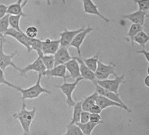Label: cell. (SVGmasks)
Listing matches in <instances>:
<instances>
[{
	"mask_svg": "<svg viewBox=\"0 0 149 135\" xmlns=\"http://www.w3.org/2000/svg\"><path fill=\"white\" fill-rule=\"evenodd\" d=\"M9 15L7 14L2 18L0 19V38H3V34L9 29L10 24L9 21Z\"/></svg>",
	"mask_w": 149,
	"mask_h": 135,
	"instance_id": "29",
	"label": "cell"
},
{
	"mask_svg": "<svg viewBox=\"0 0 149 135\" xmlns=\"http://www.w3.org/2000/svg\"><path fill=\"white\" fill-rule=\"evenodd\" d=\"M90 121L98 125L103 124L102 119L100 114L90 113Z\"/></svg>",
	"mask_w": 149,
	"mask_h": 135,
	"instance_id": "34",
	"label": "cell"
},
{
	"mask_svg": "<svg viewBox=\"0 0 149 135\" xmlns=\"http://www.w3.org/2000/svg\"><path fill=\"white\" fill-rule=\"evenodd\" d=\"M47 4L49 5H51V0H45Z\"/></svg>",
	"mask_w": 149,
	"mask_h": 135,
	"instance_id": "40",
	"label": "cell"
},
{
	"mask_svg": "<svg viewBox=\"0 0 149 135\" xmlns=\"http://www.w3.org/2000/svg\"><path fill=\"white\" fill-rule=\"evenodd\" d=\"M147 17H149V15H147Z\"/></svg>",
	"mask_w": 149,
	"mask_h": 135,
	"instance_id": "44",
	"label": "cell"
},
{
	"mask_svg": "<svg viewBox=\"0 0 149 135\" xmlns=\"http://www.w3.org/2000/svg\"><path fill=\"white\" fill-rule=\"evenodd\" d=\"M102 111V109L100 107V106L95 103L91 107L88 112L90 113L100 114Z\"/></svg>",
	"mask_w": 149,
	"mask_h": 135,
	"instance_id": "36",
	"label": "cell"
},
{
	"mask_svg": "<svg viewBox=\"0 0 149 135\" xmlns=\"http://www.w3.org/2000/svg\"><path fill=\"white\" fill-rule=\"evenodd\" d=\"M137 3L139 9L148 12L149 10V0H133Z\"/></svg>",
	"mask_w": 149,
	"mask_h": 135,
	"instance_id": "31",
	"label": "cell"
},
{
	"mask_svg": "<svg viewBox=\"0 0 149 135\" xmlns=\"http://www.w3.org/2000/svg\"><path fill=\"white\" fill-rule=\"evenodd\" d=\"M62 1L63 4H65V5L66 4V0H62Z\"/></svg>",
	"mask_w": 149,
	"mask_h": 135,
	"instance_id": "42",
	"label": "cell"
},
{
	"mask_svg": "<svg viewBox=\"0 0 149 135\" xmlns=\"http://www.w3.org/2000/svg\"><path fill=\"white\" fill-rule=\"evenodd\" d=\"M116 65L113 63L110 62L109 64H106L99 59L97 69L95 72L96 79L99 80H104L108 79L110 75L115 76L116 75Z\"/></svg>",
	"mask_w": 149,
	"mask_h": 135,
	"instance_id": "6",
	"label": "cell"
},
{
	"mask_svg": "<svg viewBox=\"0 0 149 135\" xmlns=\"http://www.w3.org/2000/svg\"><path fill=\"white\" fill-rule=\"evenodd\" d=\"M22 17H24L22 15H10L9 21L10 28H13L20 32H22L23 31L20 27V20Z\"/></svg>",
	"mask_w": 149,
	"mask_h": 135,
	"instance_id": "27",
	"label": "cell"
},
{
	"mask_svg": "<svg viewBox=\"0 0 149 135\" xmlns=\"http://www.w3.org/2000/svg\"><path fill=\"white\" fill-rule=\"evenodd\" d=\"M94 85L95 86V91L98 93L99 95L104 96V97H106L113 101L119 103L125 107L126 108H129L123 101L120 97V94H117L113 92L108 91V90L103 88V87L100 86L97 84H96Z\"/></svg>",
	"mask_w": 149,
	"mask_h": 135,
	"instance_id": "17",
	"label": "cell"
},
{
	"mask_svg": "<svg viewBox=\"0 0 149 135\" xmlns=\"http://www.w3.org/2000/svg\"><path fill=\"white\" fill-rule=\"evenodd\" d=\"M147 73H148V75H149V66L147 68Z\"/></svg>",
	"mask_w": 149,
	"mask_h": 135,
	"instance_id": "43",
	"label": "cell"
},
{
	"mask_svg": "<svg viewBox=\"0 0 149 135\" xmlns=\"http://www.w3.org/2000/svg\"><path fill=\"white\" fill-rule=\"evenodd\" d=\"M144 83L145 84V85L147 87H149V75H148V76H146L145 77V78L144 80Z\"/></svg>",
	"mask_w": 149,
	"mask_h": 135,
	"instance_id": "39",
	"label": "cell"
},
{
	"mask_svg": "<svg viewBox=\"0 0 149 135\" xmlns=\"http://www.w3.org/2000/svg\"><path fill=\"white\" fill-rule=\"evenodd\" d=\"M66 70L70 73V78L75 79L81 77L80 71L79 64V62L73 57L72 59L65 64Z\"/></svg>",
	"mask_w": 149,
	"mask_h": 135,
	"instance_id": "19",
	"label": "cell"
},
{
	"mask_svg": "<svg viewBox=\"0 0 149 135\" xmlns=\"http://www.w3.org/2000/svg\"><path fill=\"white\" fill-rule=\"evenodd\" d=\"M74 58L79 62V64L80 71L81 75L84 80H89L93 82L94 85L96 84L97 80L95 77V72L91 71L84 63L83 59L80 57H74Z\"/></svg>",
	"mask_w": 149,
	"mask_h": 135,
	"instance_id": "11",
	"label": "cell"
},
{
	"mask_svg": "<svg viewBox=\"0 0 149 135\" xmlns=\"http://www.w3.org/2000/svg\"><path fill=\"white\" fill-rule=\"evenodd\" d=\"M66 68L65 64H61L54 66L50 70H46L42 73L44 77H56L62 78L64 81H66V79L70 78V76L66 75Z\"/></svg>",
	"mask_w": 149,
	"mask_h": 135,
	"instance_id": "15",
	"label": "cell"
},
{
	"mask_svg": "<svg viewBox=\"0 0 149 135\" xmlns=\"http://www.w3.org/2000/svg\"><path fill=\"white\" fill-rule=\"evenodd\" d=\"M64 135H83L79 127L76 124H70L66 127V130Z\"/></svg>",
	"mask_w": 149,
	"mask_h": 135,
	"instance_id": "30",
	"label": "cell"
},
{
	"mask_svg": "<svg viewBox=\"0 0 149 135\" xmlns=\"http://www.w3.org/2000/svg\"><path fill=\"white\" fill-rule=\"evenodd\" d=\"M83 80V78L80 77L76 78L74 82L70 83L66 82V81H64L63 83L61 85L56 86V87L60 89L63 94L65 95L66 97V104L70 107L74 106L76 103L72 98V94L79 83Z\"/></svg>",
	"mask_w": 149,
	"mask_h": 135,
	"instance_id": "3",
	"label": "cell"
},
{
	"mask_svg": "<svg viewBox=\"0 0 149 135\" xmlns=\"http://www.w3.org/2000/svg\"><path fill=\"white\" fill-rule=\"evenodd\" d=\"M60 47L59 39L52 40L46 38L42 40V50L44 55H53L56 53Z\"/></svg>",
	"mask_w": 149,
	"mask_h": 135,
	"instance_id": "13",
	"label": "cell"
},
{
	"mask_svg": "<svg viewBox=\"0 0 149 135\" xmlns=\"http://www.w3.org/2000/svg\"><path fill=\"white\" fill-rule=\"evenodd\" d=\"M147 12L138 9L136 11L130 14L123 15L122 17L124 19L129 20L132 24L143 25L145 22V19L147 17Z\"/></svg>",
	"mask_w": 149,
	"mask_h": 135,
	"instance_id": "16",
	"label": "cell"
},
{
	"mask_svg": "<svg viewBox=\"0 0 149 135\" xmlns=\"http://www.w3.org/2000/svg\"><path fill=\"white\" fill-rule=\"evenodd\" d=\"M90 113L88 111H83L81 115L80 123H86L90 121Z\"/></svg>",
	"mask_w": 149,
	"mask_h": 135,
	"instance_id": "35",
	"label": "cell"
},
{
	"mask_svg": "<svg viewBox=\"0 0 149 135\" xmlns=\"http://www.w3.org/2000/svg\"><path fill=\"white\" fill-rule=\"evenodd\" d=\"M99 94L96 91L94 92L89 96H87L82 100V108L83 111H89L91 107L96 103Z\"/></svg>",
	"mask_w": 149,
	"mask_h": 135,
	"instance_id": "20",
	"label": "cell"
},
{
	"mask_svg": "<svg viewBox=\"0 0 149 135\" xmlns=\"http://www.w3.org/2000/svg\"><path fill=\"white\" fill-rule=\"evenodd\" d=\"M82 100L76 102L73 107L72 118L70 124H77L80 122L81 115L83 110L82 108Z\"/></svg>",
	"mask_w": 149,
	"mask_h": 135,
	"instance_id": "22",
	"label": "cell"
},
{
	"mask_svg": "<svg viewBox=\"0 0 149 135\" xmlns=\"http://www.w3.org/2000/svg\"><path fill=\"white\" fill-rule=\"evenodd\" d=\"M4 71L0 68V85H4L10 87L15 89L17 86L11 84L10 82L8 81L5 78L4 76Z\"/></svg>",
	"mask_w": 149,
	"mask_h": 135,
	"instance_id": "33",
	"label": "cell"
},
{
	"mask_svg": "<svg viewBox=\"0 0 149 135\" xmlns=\"http://www.w3.org/2000/svg\"><path fill=\"white\" fill-rule=\"evenodd\" d=\"M137 53L138 54H141L144 55L145 58L149 64V51L146 50L145 49H143L141 50L137 51Z\"/></svg>",
	"mask_w": 149,
	"mask_h": 135,
	"instance_id": "38",
	"label": "cell"
},
{
	"mask_svg": "<svg viewBox=\"0 0 149 135\" xmlns=\"http://www.w3.org/2000/svg\"><path fill=\"white\" fill-rule=\"evenodd\" d=\"M86 65L94 72H95L98 66L99 52H97L91 57L82 59Z\"/></svg>",
	"mask_w": 149,
	"mask_h": 135,
	"instance_id": "23",
	"label": "cell"
},
{
	"mask_svg": "<svg viewBox=\"0 0 149 135\" xmlns=\"http://www.w3.org/2000/svg\"><path fill=\"white\" fill-rule=\"evenodd\" d=\"M142 30H143V25L141 24H132L130 27L127 35L130 38L131 44L134 47V38L139 32Z\"/></svg>",
	"mask_w": 149,
	"mask_h": 135,
	"instance_id": "24",
	"label": "cell"
},
{
	"mask_svg": "<svg viewBox=\"0 0 149 135\" xmlns=\"http://www.w3.org/2000/svg\"><path fill=\"white\" fill-rule=\"evenodd\" d=\"M149 41V36L143 30L138 33L134 39V43H137L139 45L145 48L146 44Z\"/></svg>",
	"mask_w": 149,
	"mask_h": 135,
	"instance_id": "26",
	"label": "cell"
},
{
	"mask_svg": "<svg viewBox=\"0 0 149 135\" xmlns=\"http://www.w3.org/2000/svg\"><path fill=\"white\" fill-rule=\"evenodd\" d=\"M84 29L85 27L83 26L78 29L73 30H69L67 29H65L63 31L59 34L60 46L69 47L74 37L78 33L84 30Z\"/></svg>",
	"mask_w": 149,
	"mask_h": 135,
	"instance_id": "10",
	"label": "cell"
},
{
	"mask_svg": "<svg viewBox=\"0 0 149 135\" xmlns=\"http://www.w3.org/2000/svg\"><path fill=\"white\" fill-rule=\"evenodd\" d=\"M114 77L115 78L113 79H107L104 80H97L96 84L108 91L120 94L119 93V88L122 84L125 83V76L124 74L121 75L116 74Z\"/></svg>",
	"mask_w": 149,
	"mask_h": 135,
	"instance_id": "4",
	"label": "cell"
},
{
	"mask_svg": "<svg viewBox=\"0 0 149 135\" xmlns=\"http://www.w3.org/2000/svg\"><path fill=\"white\" fill-rule=\"evenodd\" d=\"M8 6L3 3L0 4V19L7 14Z\"/></svg>",
	"mask_w": 149,
	"mask_h": 135,
	"instance_id": "37",
	"label": "cell"
},
{
	"mask_svg": "<svg viewBox=\"0 0 149 135\" xmlns=\"http://www.w3.org/2000/svg\"><path fill=\"white\" fill-rule=\"evenodd\" d=\"M46 70V68L41 58L38 56L36 59L32 63L27 65L23 68H20L19 71L20 76L27 78V73L31 71L38 73H42H42Z\"/></svg>",
	"mask_w": 149,
	"mask_h": 135,
	"instance_id": "7",
	"label": "cell"
},
{
	"mask_svg": "<svg viewBox=\"0 0 149 135\" xmlns=\"http://www.w3.org/2000/svg\"><path fill=\"white\" fill-rule=\"evenodd\" d=\"M68 47L60 46V48L54 55L55 59V66L65 63L73 58L70 54Z\"/></svg>",
	"mask_w": 149,
	"mask_h": 135,
	"instance_id": "14",
	"label": "cell"
},
{
	"mask_svg": "<svg viewBox=\"0 0 149 135\" xmlns=\"http://www.w3.org/2000/svg\"><path fill=\"white\" fill-rule=\"evenodd\" d=\"M6 41V39L0 38V68L4 71L8 66H11L15 70L19 71L20 68L17 67L13 61V59L17 54V51H15L9 54L4 53L3 43Z\"/></svg>",
	"mask_w": 149,
	"mask_h": 135,
	"instance_id": "5",
	"label": "cell"
},
{
	"mask_svg": "<svg viewBox=\"0 0 149 135\" xmlns=\"http://www.w3.org/2000/svg\"><path fill=\"white\" fill-rule=\"evenodd\" d=\"M42 61L46 70H50L55 66V59L53 55H43L39 56Z\"/></svg>",
	"mask_w": 149,
	"mask_h": 135,
	"instance_id": "28",
	"label": "cell"
},
{
	"mask_svg": "<svg viewBox=\"0 0 149 135\" xmlns=\"http://www.w3.org/2000/svg\"><path fill=\"white\" fill-rule=\"evenodd\" d=\"M38 29L36 27L34 26H30L27 28L25 34L30 38H36L38 35Z\"/></svg>",
	"mask_w": 149,
	"mask_h": 135,
	"instance_id": "32",
	"label": "cell"
},
{
	"mask_svg": "<svg viewBox=\"0 0 149 135\" xmlns=\"http://www.w3.org/2000/svg\"><path fill=\"white\" fill-rule=\"evenodd\" d=\"M77 125L79 127L81 130L82 131L83 135H90L95 127L98 126V124L93 123L89 121L86 123H81L80 122L77 123Z\"/></svg>",
	"mask_w": 149,
	"mask_h": 135,
	"instance_id": "25",
	"label": "cell"
},
{
	"mask_svg": "<svg viewBox=\"0 0 149 135\" xmlns=\"http://www.w3.org/2000/svg\"><path fill=\"white\" fill-rule=\"evenodd\" d=\"M96 104L100 106V107L102 110L111 107H116L120 108L122 109H124L129 113H131L132 112L130 108H126L121 104L101 95H99L96 101Z\"/></svg>",
	"mask_w": 149,
	"mask_h": 135,
	"instance_id": "18",
	"label": "cell"
},
{
	"mask_svg": "<svg viewBox=\"0 0 149 135\" xmlns=\"http://www.w3.org/2000/svg\"><path fill=\"white\" fill-rule=\"evenodd\" d=\"M24 7L22 3L16 2L8 6L7 14L12 15H22L24 17H25L26 16V15L24 13L23 10Z\"/></svg>",
	"mask_w": 149,
	"mask_h": 135,
	"instance_id": "21",
	"label": "cell"
},
{
	"mask_svg": "<svg viewBox=\"0 0 149 135\" xmlns=\"http://www.w3.org/2000/svg\"><path fill=\"white\" fill-rule=\"evenodd\" d=\"M83 3L84 11L86 14L97 16L107 22H109L110 20L101 14L98 10L97 5L92 0H81Z\"/></svg>",
	"mask_w": 149,
	"mask_h": 135,
	"instance_id": "12",
	"label": "cell"
},
{
	"mask_svg": "<svg viewBox=\"0 0 149 135\" xmlns=\"http://www.w3.org/2000/svg\"><path fill=\"white\" fill-rule=\"evenodd\" d=\"M6 36L11 37L15 38L18 43L25 47L29 53L31 51V49L28 43V37L23 31L20 32L10 27L3 36V38H5Z\"/></svg>",
	"mask_w": 149,
	"mask_h": 135,
	"instance_id": "8",
	"label": "cell"
},
{
	"mask_svg": "<svg viewBox=\"0 0 149 135\" xmlns=\"http://www.w3.org/2000/svg\"><path fill=\"white\" fill-rule=\"evenodd\" d=\"M21 110L12 115L13 119L18 120L23 130V135H30V128L36 117V109L34 107L31 110L26 108L25 101H22Z\"/></svg>",
	"mask_w": 149,
	"mask_h": 135,
	"instance_id": "1",
	"label": "cell"
},
{
	"mask_svg": "<svg viewBox=\"0 0 149 135\" xmlns=\"http://www.w3.org/2000/svg\"><path fill=\"white\" fill-rule=\"evenodd\" d=\"M24 0H17V2L19 3H22L23 1Z\"/></svg>",
	"mask_w": 149,
	"mask_h": 135,
	"instance_id": "41",
	"label": "cell"
},
{
	"mask_svg": "<svg viewBox=\"0 0 149 135\" xmlns=\"http://www.w3.org/2000/svg\"><path fill=\"white\" fill-rule=\"evenodd\" d=\"M42 77V73H38V77L36 84L28 88L23 89L17 86L15 89L22 94V101L37 99L43 94L48 95L51 94V91L43 87L41 85V79Z\"/></svg>",
	"mask_w": 149,
	"mask_h": 135,
	"instance_id": "2",
	"label": "cell"
},
{
	"mask_svg": "<svg viewBox=\"0 0 149 135\" xmlns=\"http://www.w3.org/2000/svg\"><path fill=\"white\" fill-rule=\"evenodd\" d=\"M93 29L90 25H88L86 28L77 34L74 37V39L71 43L69 47H73L77 50V53L79 57H81V47L83 44L87 36L93 31Z\"/></svg>",
	"mask_w": 149,
	"mask_h": 135,
	"instance_id": "9",
	"label": "cell"
}]
</instances>
